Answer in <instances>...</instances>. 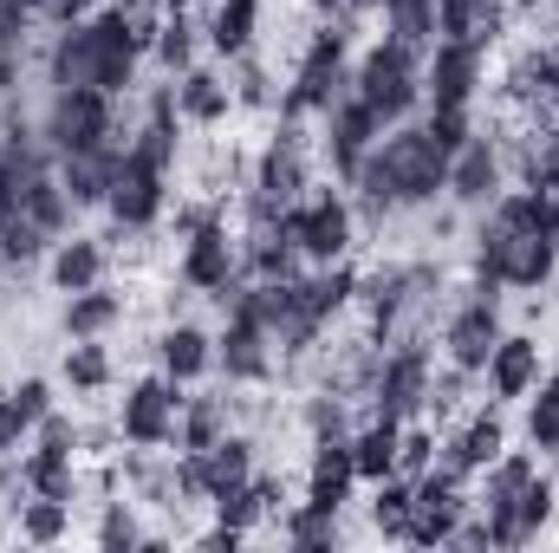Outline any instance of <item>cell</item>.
<instances>
[{
  "label": "cell",
  "instance_id": "cell-44",
  "mask_svg": "<svg viewBox=\"0 0 559 553\" xmlns=\"http://www.w3.org/2000/svg\"><path fill=\"white\" fill-rule=\"evenodd\" d=\"M423 469H436V436L429 430H397V475L417 482Z\"/></svg>",
  "mask_w": 559,
  "mask_h": 553
},
{
  "label": "cell",
  "instance_id": "cell-1",
  "mask_svg": "<svg viewBox=\"0 0 559 553\" xmlns=\"http://www.w3.org/2000/svg\"><path fill=\"white\" fill-rule=\"evenodd\" d=\"M352 189H358L365 215H378V222L397 215V209H423V202H436L449 189V150L423 125H397L391 138L371 143V156L358 163Z\"/></svg>",
  "mask_w": 559,
  "mask_h": 553
},
{
  "label": "cell",
  "instance_id": "cell-14",
  "mask_svg": "<svg viewBox=\"0 0 559 553\" xmlns=\"http://www.w3.org/2000/svg\"><path fill=\"white\" fill-rule=\"evenodd\" d=\"M501 176H508L501 143H488L481 131H475V138L449 156V189H442V196H455L462 209H488V202L501 196Z\"/></svg>",
  "mask_w": 559,
  "mask_h": 553
},
{
  "label": "cell",
  "instance_id": "cell-48",
  "mask_svg": "<svg viewBox=\"0 0 559 553\" xmlns=\"http://www.w3.org/2000/svg\"><path fill=\"white\" fill-rule=\"evenodd\" d=\"M33 430H39V449H66V456H79V423H72V416L46 411Z\"/></svg>",
  "mask_w": 559,
  "mask_h": 553
},
{
  "label": "cell",
  "instance_id": "cell-23",
  "mask_svg": "<svg viewBox=\"0 0 559 553\" xmlns=\"http://www.w3.org/2000/svg\"><path fill=\"white\" fill-rule=\"evenodd\" d=\"M352 482H358V462H352V436L345 443H312V469H306V502L312 508H345L352 502Z\"/></svg>",
  "mask_w": 559,
  "mask_h": 553
},
{
  "label": "cell",
  "instance_id": "cell-50",
  "mask_svg": "<svg viewBox=\"0 0 559 553\" xmlns=\"http://www.w3.org/2000/svg\"><path fill=\"white\" fill-rule=\"evenodd\" d=\"M26 430H33V423H26V416H20L13 404H7V398H0V462L20 449V436H26Z\"/></svg>",
  "mask_w": 559,
  "mask_h": 553
},
{
  "label": "cell",
  "instance_id": "cell-11",
  "mask_svg": "<svg viewBox=\"0 0 559 553\" xmlns=\"http://www.w3.org/2000/svg\"><path fill=\"white\" fill-rule=\"evenodd\" d=\"M429 352L423 345H397L384 365H378V385H371V404L378 416H397V423H411V416L429 404Z\"/></svg>",
  "mask_w": 559,
  "mask_h": 553
},
{
  "label": "cell",
  "instance_id": "cell-24",
  "mask_svg": "<svg viewBox=\"0 0 559 553\" xmlns=\"http://www.w3.org/2000/svg\"><path fill=\"white\" fill-rule=\"evenodd\" d=\"M176 111H182L189 125H222V118L235 111V85H228L222 72H209V66H189V72L176 79Z\"/></svg>",
  "mask_w": 559,
  "mask_h": 553
},
{
  "label": "cell",
  "instance_id": "cell-26",
  "mask_svg": "<svg viewBox=\"0 0 559 553\" xmlns=\"http://www.w3.org/2000/svg\"><path fill=\"white\" fill-rule=\"evenodd\" d=\"M156 352H163V372H169L176 385H195V378L215 365V339H209L202 326H189V319H176V326L156 339Z\"/></svg>",
  "mask_w": 559,
  "mask_h": 553
},
{
  "label": "cell",
  "instance_id": "cell-33",
  "mask_svg": "<svg viewBox=\"0 0 559 553\" xmlns=\"http://www.w3.org/2000/svg\"><path fill=\"white\" fill-rule=\"evenodd\" d=\"M222 436H228V398H182V423H176L182 449H209Z\"/></svg>",
  "mask_w": 559,
  "mask_h": 553
},
{
  "label": "cell",
  "instance_id": "cell-17",
  "mask_svg": "<svg viewBox=\"0 0 559 553\" xmlns=\"http://www.w3.org/2000/svg\"><path fill=\"white\" fill-rule=\"evenodd\" d=\"M254 189H261L267 202H280V209L306 196V138H299L293 118H280V138L261 150V163H254Z\"/></svg>",
  "mask_w": 559,
  "mask_h": 553
},
{
  "label": "cell",
  "instance_id": "cell-12",
  "mask_svg": "<svg viewBox=\"0 0 559 553\" xmlns=\"http://www.w3.org/2000/svg\"><path fill=\"white\" fill-rule=\"evenodd\" d=\"M235 274H241V242L228 235V215L182 242V286L189 293H222Z\"/></svg>",
  "mask_w": 559,
  "mask_h": 553
},
{
  "label": "cell",
  "instance_id": "cell-22",
  "mask_svg": "<svg viewBox=\"0 0 559 553\" xmlns=\"http://www.w3.org/2000/svg\"><path fill=\"white\" fill-rule=\"evenodd\" d=\"M118 156H124V143H98V150H72V156H59V183H66L72 209H98V202L111 196Z\"/></svg>",
  "mask_w": 559,
  "mask_h": 553
},
{
  "label": "cell",
  "instance_id": "cell-4",
  "mask_svg": "<svg viewBox=\"0 0 559 553\" xmlns=\"http://www.w3.org/2000/svg\"><path fill=\"white\" fill-rule=\"evenodd\" d=\"M280 242H293L306 261H345V248H352V202L345 196H332V189H312V196H299V202H286L280 209Z\"/></svg>",
  "mask_w": 559,
  "mask_h": 553
},
{
  "label": "cell",
  "instance_id": "cell-45",
  "mask_svg": "<svg viewBox=\"0 0 559 553\" xmlns=\"http://www.w3.org/2000/svg\"><path fill=\"white\" fill-rule=\"evenodd\" d=\"M143 534H138V515H131V508H124V502H111V508H105V521H98V548H138Z\"/></svg>",
  "mask_w": 559,
  "mask_h": 553
},
{
  "label": "cell",
  "instance_id": "cell-54",
  "mask_svg": "<svg viewBox=\"0 0 559 553\" xmlns=\"http://www.w3.org/2000/svg\"><path fill=\"white\" fill-rule=\"evenodd\" d=\"M163 7H169V13H189V0H163Z\"/></svg>",
  "mask_w": 559,
  "mask_h": 553
},
{
  "label": "cell",
  "instance_id": "cell-19",
  "mask_svg": "<svg viewBox=\"0 0 559 553\" xmlns=\"http://www.w3.org/2000/svg\"><path fill=\"white\" fill-rule=\"evenodd\" d=\"M501 449H508V430H501V416L481 411V416H468V423H462V430H455L442 449H436V469H449V475L462 482V475H481V469H488Z\"/></svg>",
  "mask_w": 559,
  "mask_h": 553
},
{
  "label": "cell",
  "instance_id": "cell-3",
  "mask_svg": "<svg viewBox=\"0 0 559 553\" xmlns=\"http://www.w3.org/2000/svg\"><path fill=\"white\" fill-rule=\"evenodd\" d=\"M352 92H358L384 125H404L423 105V52L397 46V39H378V46L352 66Z\"/></svg>",
  "mask_w": 559,
  "mask_h": 553
},
{
  "label": "cell",
  "instance_id": "cell-2",
  "mask_svg": "<svg viewBox=\"0 0 559 553\" xmlns=\"http://www.w3.org/2000/svg\"><path fill=\"white\" fill-rule=\"evenodd\" d=\"M352 92V33H345V20H332V26H319L312 39H306V52H299V72H293V85H286V98H280V118H325L338 98Z\"/></svg>",
  "mask_w": 559,
  "mask_h": 553
},
{
  "label": "cell",
  "instance_id": "cell-47",
  "mask_svg": "<svg viewBox=\"0 0 559 553\" xmlns=\"http://www.w3.org/2000/svg\"><path fill=\"white\" fill-rule=\"evenodd\" d=\"M7 404L26 416V423H39V416L52 411V385H46V378H20V385L7 391Z\"/></svg>",
  "mask_w": 559,
  "mask_h": 553
},
{
  "label": "cell",
  "instance_id": "cell-29",
  "mask_svg": "<svg viewBox=\"0 0 559 553\" xmlns=\"http://www.w3.org/2000/svg\"><path fill=\"white\" fill-rule=\"evenodd\" d=\"M98 280H105V242H92V235L52 242V286L59 293H85Z\"/></svg>",
  "mask_w": 559,
  "mask_h": 553
},
{
  "label": "cell",
  "instance_id": "cell-6",
  "mask_svg": "<svg viewBox=\"0 0 559 553\" xmlns=\"http://www.w3.org/2000/svg\"><path fill=\"white\" fill-rule=\"evenodd\" d=\"M176 423H182V391H176L169 372H163V378H138V385L124 391V411H118V436H124V443L163 449V443H176Z\"/></svg>",
  "mask_w": 559,
  "mask_h": 553
},
{
  "label": "cell",
  "instance_id": "cell-9",
  "mask_svg": "<svg viewBox=\"0 0 559 553\" xmlns=\"http://www.w3.org/2000/svg\"><path fill=\"white\" fill-rule=\"evenodd\" d=\"M436 286V268H378L365 280L358 274V299L371 306V339H391L404 313H417Z\"/></svg>",
  "mask_w": 559,
  "mask_h": 553
},
{
  "label": "cell",
  "instance_id": "cell-7",
  "mask_svg": "<svg viewBox=\"0 0 559 553\" xmlns=\"http://www.w3.org/2000/svg\"><path fill=\"white\" fill-rule=\"evenodd\" d=\"M169 183V169H156L143 150L124 143V156H118V176H111V196H105V209H111V222L118 228H150L156 215H163V189Z\"/></svg>",
  "mask_w": 559,
  "mask_h": 553
},
{
  "label": "cell",
  "instance_id": "cell-41",
  "mask_svg": "<svg viewBox=\"0 0 559 553\" xmlns=\"http://www.w3.org/2000/svg\"><path fill=\"white\" fill-rule=\"evenodd\" d=\"M306 430H312V443H345V436H352V423H345V391L306 398Z\"/></svg>",
  "mask_w": 559,
  "mask_h": 553
},
{
  "label": "cell",
  "instance_id": "cell-52",
  "mask_svg": "<svg viewBox=\"0 0 559 553\" xmlns=\"http://www.w3.org/2000/svg\"><path fill=\"white\" fill-rule=\"evenodd\" d=\"M306 7H312V13H325V20H338V13H345V0H306Z\"/></svg>",
  "mask_w": 559,
  "mask_h": 553
},
{
  "label": "cell",
  "instance_id": "cell-21",
  "mask_svg": "<svg viewBox=\"0 0 559 553\" xmlns=\"http://www.w3.org/2000/svg\"><path fill=\"white\" fill-rule=\"evenodd\" d=\"M92 33H98V92H111V98H124L131 85H138V66H143V46L124 33V20L105 7L98 20H92Z\"/></svg>",
  "mask_w": 559,
  "mask_h": 553
},
{
  "label": "cell",
  "instance_id": "cell-42",
  "mask_svg": "<svg viewBox=\"0 0 559 553\" xmlns=\"http://www.w3.org/2000/svg\"><path fill=\"white\" fill-rule=\"evenodd\" d=\"M111 13L124 20V33L138 39L143 52L156 46V33H163V20H169V7H163V0H111Z\"/></svg>",
  "mask_w": 559,
  "mask_h": 553
},
{
  "label": "cell",
  "instance_id": "cell-40",
  "mask_svg": "<svg viewBox=\"0 0 559 553\" xmlns=\"http://www.w3.org/2000/svg\"><path fill=\"white\" fill-rule=\"evenodd\" d=\"M508 508H514V528H521V541H534V534L554 521V482H547V475H534V482H527V489H521Z\"/></svg>",
  "mask_w": 559,
  "mask_h": 553
},
{
  "label": "cell",
  "instance_id": "cell-10",
  "mask_svg": "<svg viewBox=\"0 0 559 553\" xmlns=\"http://www.w3.org/2000/svg\"><path fill=\"white\" fill-rule=\"evenodd\" d=\"M481 72H488L481 46L436 39V46H429V59H423V98H429V105H475Z\"/></svg>",
  "mask_w": 559,
  "mask_h": 553
},
{
  "label": "cell",
  "instance_id": "cell-43",
  "mask_svg": "<svg viewBox=\"0 0 559 553\" xmlns=\"http://www.w3.org/2000/svg\"><path fill=\"white\" fill-rule=\"evenodd\" d=\"M423 131H429V138L442 143L449 156H455L462 143L475 138V125H468V105H429V118H423Z\"/></svg>",
  "mask_w": 559,
  "mask_h": 553
},
{
  "label": "cell",
  "instance_id": "cell-38",
  "mask_svg": "<svg viewBox=\"0 0 559 553\" xmlns=\"http://www.w3.org/2000/svg\"><path fill=\"white\" fill-rule=\"evenodd\" d=\"M534 391H540V398L527 404V443L547 449V456H559V365H554V378L534 385Z\"/></svg>",
  "mask_w": 559,
  "mask_h": 553
},
{
  "label": "cell",
  "instance_id": "cell-36",
  "mask_svg": "<svg viewBox=\"0 0 559 553\" xmlns=\"http://www.w3.org/2000/svg\"><path fill=\"white\" fill-rule=\"evenodd\" d=\"M66 385H72V391H105V385H111V352H105L98 339H72V352H66Z\"/></svg>",
  "mask_w": 559,
  "mask_h": 553
},
{
  "label": "cell",
  "instance_id": "cell-39",
  "mask_svg": "<svg viewBox=\"0 0 559 553\" xmlns=\"http://www.w3.org/2000/svg\"><path fill=\"white\" fill-rule=\"evenodd\" d=\"M306 286H312V306H319L325 319H338V313L358 299V268H345V261H325V274H312Z\"/></svg>",
  "mask_w": 559,
  "mask_h": 553
},
{
  "label": "cell",
  "instance_id": "cell-49",
  "mask_svg": "<svg viewBox=\"0 0 559 553\" xmlns=\"http://www.w3.org/2000/svg\"><path fill=\"white\" fill-rule=\"evenodd\" d=\"M235 105H274V92H267V72L241 52V79H235Z\"/></svg>",
  "mask_w": 559,
  "mask_h": 553
},
{
  "label": "cell",
  "instance_id": "cell-25",
  "mask_svg": "<svg viewBox=\"0 0 559 553\" xmlns=\"http://www.w3.org/2000/svg\"><path fill=\"white\" fill-rule=\"evenodd\" d=\"M182 456L195 462V475H202L209 502H215L222 489H235V482H248V475H254V443H248V436H222V443H209V449H182Z\"/></svg>",
  "mask_w": 559,
  "mask_h": 553
},
{
  "label": "cell",
  "instance_id": "cell-5",
  "mask_svg": "<svg viewBox=\"0 0 559 553\" xmlns=\"http://www.w3.org/2000/svg\"><path fill=\"white\" fill-rule=\"evenodd\" d=\"M39 131H46V143H52V156L118 143V111H111V92H52V105H46Z\"/></svg>",
  "mask_w": 559,
  "mask_h": 553
},
{
  "label": "cell",
  "instance_id": "cell-37",
  "mask_svg": "<svg viewBox=\"0 0 559 553\" xmlns=\"http://www.w3.org/2000/svg\"><path fill=\"white\" fill-rule=\"evenodd\" d=\"M280 534H286L293 548H338V515H332V508H312V502H299V508L280 521Z\"/></svg>",
  "mask_w": 559,
  "mask_h": 553
},
{
  "label": "cell",
  "instance_id": "cell-35",
  "mask_svg": "<svg viewBox=\"0 0 559 553\" xmlns=\"http://www.w3.org/2000/svg\"><path fill=\"white\" fill-rule=\"evenodd\" d=\"M150 52H156V66H163L169 79H182V72L195 66V26H189V13H169Z\"/></svg>",
  "mask_w": 559,
  "mask_h": 553
},
{
  "label": "cell",
  "instance_id": "cell-31",
  "mask_svg": "<svg viewBox=\"0 0 559 553\" xmlns=\"http://www.w3.org/2000/svg\"><path fill=\"white\" fill-rule=\"evenodd\" d=\"M378 495H371V528L384 534V541H411V515H417V489H411V475H384V482H371Z\"/></svg>",
  "mask_w": 559,
  "mask_h": 553
},
{
  "label": "cell",
  "instance_id": "cell-55",
  "mask_svg": "<svg viewBox=\"0 0 559 553\" xmlns=\"http://www.w3.org/2000/svg\"><path fill=\"white\" fill-rule=\"evenodd\" d=\"M514 7H527V13H534V7H540V0H514Z\"/></svg>",
  "mask_w": 559,
  "mask_h": 553
},
{
  "label": "cell",
  "instance_id": "cell-13",
  "mask_svg": "<svg viewBox=\"0 0 559 553\" xmlns=\"http://www.w3.org/2000/svg\"><path fill=\"white\" fill-rule=\"evenodd\" d=\"M501 299H462L455 313H449V326H442V352H449V365H462V372H481L488 365V352H495V339H501V313H495Z\"/></svg>",
  "mask_w": 559,
  "mask_h": 553
},
{
  "label": "cell",
  "instance_id": "cell-53",
  "mask_svg": "<svg viewBox=\"0 0 559 553\" xmlns=\"http://www.w3.org/2000/svg\"><path fill=\"white\" fill-rule=\"evenodd\" d=\"M397 7H436V0H378V13H397Z\"/></svg>",
  "mask_w": 559,
  "mask_h": 553
},
{
  "label": "cell",
  "instance_id": "cell-15",
  "mask_svg": "<svg viewBox=\"0 0 559 553\" xmlns=\"http://www.w3.org/2000/svg\"><path fill=\"white\" fill-rule=\"evenodd\" d=\"M417 515H411V541L417 548H449V534H455V521H462V489H455V475L449 469H423L417 482Z\"/></svg>",
  "mask_w": 559,
  "mask_h": 553
},
{
  "label": "cell",
  "instance_id": "cell-51",
  "mask_svg": "<svg viewBox=\"0 0 559 553\" xmlns=\"http://www.w3.org/2000/svg\"><path fill=\"white\" fill-rule=\"evenodd\" d=\"M13 85H20V52L0 46V98H13Z\"/></svg>",
  "mask_w": 559,
  "mask_h": 553
},
{
  "label": "cell",
  "instance_id": "cell-16",
  "mask_svg": "<svg viewBox=\"0 0 559 553\" xmlns=\"http://www.w3.org/2000/svg\"><path fill=\"white\" fill-rule=\"evenodd\" d=\"M481 378H488L495 404L534 398V385H540V339H527V332H501L495 352H488V365H481Z\"/></svg>",
  "mask_w": 559,
  "mask_h": 553
},
{
  "label": "cell",
  "instance_id": "cell-18",
  "mask_svg": "<svg viewBox=\"0 0 559 553\" xmlns=\"http://www.w3.org/2000/svg\"><path fill=\"white\" fill-rule=\"evenodd\" d=\"M46 79H52V92H98V33H92V20L59 26V39L46 52Z\"/></svg>",
  "mask_w": 559,
  "mask_h": 553
},
{
  "label": "cell",
  "instance_id": "cell-46",
  "mask_svg": "<svg viewBox=\"0 0 559 553\" xmlns=\"http://www.w3.org/2000/svg\"><path fill=\"white\" fill-rule=\"evenodd\" d=\"M33 0H0V46L7 52H26V26H33Z\"/></svg>",
  "mask_w": 559,
  "mask_h": 553
},
{
  "label": "cell",
  "instance_id": "cell-27",
  "mask_svg": "<svg viewBox=\"0 0 559 553\" xmlns=\"http://www.w3.org/2000/svg\"><path fill=\"white\" fill-rule=\"evenodd\" d=\"M124 319V299L98 280V286H85V293H66V339H105L111 326Z\"/></svg>",
  "mask_w": 559,
  "mask_h": 553
},
{
  "label": "cell",
  "instance_id": "cell-20",
  "mask_svg": "<svg viewBox=\"0 0 559 553\" xmlns=\"http://www.w3.org/2000/svg\"><path fill=\"white\" fill-rule=\"evenodd\" d=\"M508 33V0H436V39H462V46H495Z\"/></svg>",
  "mask_w": 559,
  "mask_h": 553
},
{
  "label": "cell",
  "instance_id": "cell-30",
  "mask_svg": "<svg viewBox=\"0 0 559 553\" xmlns=\"http://www.w3.org/2000/svg\"><path fill=\"white\" fill-rule=\"evenodd\" d=\"M261 33V0H215V20H209V46L222 59H241Z\"/></svg>",
  "mask_w": 559,
  "mask_h": 553
},
{
  "label": "cell",
  "instance_id": "cell-8",
  "mask_svg": "<svg viewBox=\"0 0 559 553\" xmlns=\"http://www.w3.org/2000/svg\"><path fill=\"white\" fill-rule=\"evenodd\" d=\"M384 138V118L358 98V92H345L332 111H325V163H332V176L338 183H352L358 176V163L371 156V143Z\"/></svg>",
  "mask_w": 559,
  "mask_h": 553
},
{
  "label": "cell",
  "instance_id": "cell-28",
  "mask_svg": "<svg viewBox=\"0 0 559 553\" xmlns=\"http://www.w3.org/2000/svg\"><path fill=\"white\" fill-rule=\"evenodd\" d=\"M397 416H371L365 430H352V462H358V482H384L397 475Z\"/></svg>",
  "mask_w": 559,
  "mask_h": 553
},
{
  "label": "cell",
  "instance_id": "cell-32",
  "mask_svg": "<svg viewBox=\"0 0 559 553\" xmlns=\"http://www.w3.org/2000/svg\"><path fill=\"white\" fill-rule=\"evenodd\" d=\"M20 482H26L33 495H52V502H72V489H79L66 449H33V456L20 462Z\"/></svg>",
  "mask_w": 559,
  "mask_h": 553
},
{
  "label": "cell",
  "instance_id": "cell-34",
  "mask_svg": "<svg viewBox=\"0 0 559 553\" xmlns=\"http://www.w3.org/2000/svg\"><path fill=\"white\" fill-rule=\"evenodd\" d=\"M66 534H72V502L33 495V502L20 508V541H33V548H52V541H66Z\"/></svg>",
  "mask_w": 559,
  "mask_h": 553
}]
</instances>
